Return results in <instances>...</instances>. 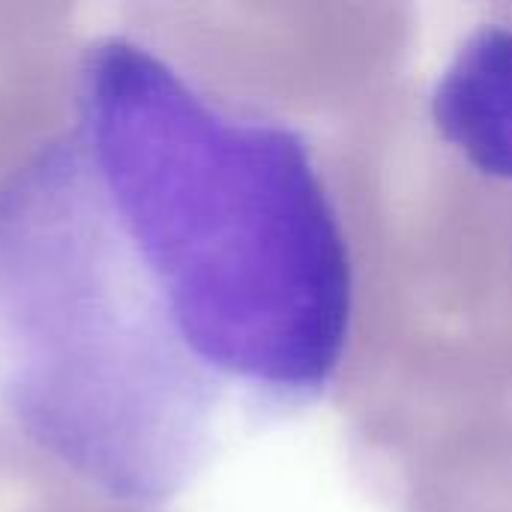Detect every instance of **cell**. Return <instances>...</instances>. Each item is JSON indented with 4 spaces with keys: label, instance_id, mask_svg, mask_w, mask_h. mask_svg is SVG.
Listing matches in <instances>:
<instances>
[{
    "label": "cell",
    "instance_id": "7a4b0ae2",
    "mask_svg": "<svg viewBox=\"0 0 512 512\" xmlns=\"http://www.w3.org/2000/svg\"><path fill=\"white\" fill-rule=\"evenodd\" d=\"M444 135L483 171L512 180V30L477 33L435 96Z\"/></svg>",
    "mask_w": 512,
    "mask_h": 512
},
{
    "label": "cell",
    "instance_id": "6da1fadb",
    "mask_svg": "<svg viewBox=\"0 0 512 512\" xmlns=\"http://www.w3.org/2000/svg\"><path fill=\"white\" fill-rule=\"evenodd\" d=\"M351 261L306 144L234 114L150 48H87L72 123L0 186V399L126 504L174 498L231 387L318 396Z\"/></svg>",
    "mask_w": 512,
    "mask_h": 512
}]
</instances>
